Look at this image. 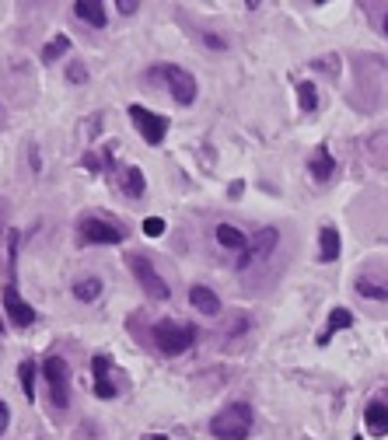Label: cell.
Instances as JSON below:
<instances>
[{
    "instance_id": "cell-1",
    "label": "cell",
    "mask_w": 388,
    "mask_h": 440,
    "mask_svg": "<svg viewBox=\"0 0 388 440\" xmlns=\"http://www.w3.org/2000/svg\"><path fill=\"white\" fill-rule=\"evenodd\" d=\"M210 434L220 440H245L252 434V406L249 402H231L210 420Z\"/></svg>"
},
{
    "instance_id": "cell-2",
    "label": "cell",
    "mask_w": 388,
    "mask_h": 440,
    "mask_svg": "<svg viewBox=\"0 0 388 440\" xmlns=\"http://www.w3.org/2000/svg\"><path fill=\"white\" fill-rule=\"evenodd\" d=\"M151 339H154L158 353H165V356H179V353H186L189 346H193L196 329L193 325H179V322L165 318V322H154Z\"/></svg>"
},
{
    "instance_id": "cell-3",
    "label": "cell",
    "mask_w": 388,
    "mask_h": 440,
    "mask_svg": "<svg viewBox=\"0 0 388 440\" xmlns=\"http://www.w3.org/2000/svg\"><path fill=\"white\" fill-rule=\"evenodd\" d=\"M42 377H46V388H49V406L67 409L70 406V370H67V360L49 353L42 360Z\"/></svg>"
},
{
    "instance_id": "cell-4",
    "label": "cell",
    "mask_w": 388,
    "mask_h": 440,
    "mask_svg": "<svg viewBox=\"0 0 388 440\" xmlns=\"http://www.w3.org/2000/svg\"><path fill=\"white\" fill-rule=\"evenodd\" d=\"M130 272L137 276V283H140V290H144L147 297H154V301H168V297H172L165 276L154 269V263H151L147 256H130Z\"/></svg>"
},
{
    "instance_id": "cell-5",
    "label": "cell",
    "mask_w": 388,
    "mask_h": 440,
    "mask_svg": "<svg viewBox=\"0 0 388 440\" xmlns=\"http://www.w3.org/2000/svg\"><path fill=\"white\" fill-rule=\"evenodd\" d=\"M277 241H280V231H277V227H263L259 234H252V238H249V245L242 249V259H238V269H252V265L266 263V259L273 256Z\"/></svg>"
},
{
    "instance_id": "cell-6",
    "label": "cell",
    "mask_w": 388,
    "mask_h": 440,
    "mask_svg": "<svg viewBox=\"0 0 388 440\" xmlns=\"http://www.w3.org/2000/svg\"><path fill=\"white\" fill-rule=\"evenodd\" d=\"M158 77L165 81V88L172 91V98H175L179 105H193L196 101V81L189 70H182V67H175V63H165V67H158Z\"/></svg>"
},
{
    "instance_id": "cell-7",
    "label": "cell",
    "mask_w": 388,
    "mask_h": 440,
    "mask_svg": "<svg viewBox=\"0 0 388 440\" xmlns=\"http://www.w3.org/2000/svg\"><path fill=\"white\" fill-rule=\"evenodd\" d=\"M77 234L88 245H119L123 241V227L108 224L105 217H81L77 220Z\"/></svg>"
},
{
    "instance_id": "cell-8",
    "label": "cell",
    "mask_w": 388,
    "mask_h": 440,
    "mask_svg": "<svg viewBox=\"0 0 388 440\" xmlns=\"http://www.w3.org/2000/svg\"><path fill=\"white\" fill-rule=\"evenodd\" d=\"M130 119L137 122L140 137H144L151 147H158V144L165 140V130H168V119H165V115H158V112H151V108H144V105H130Z\"/></svg>"
},
{
    "instance_id": "cell-9",
    "label": "cell",
    "mask_w": 388,
    "mask_h": 440,
    "mask_svg": "<svg viewBox=\"0 0 388 440\" xmlns=\"http://www.w3.org/2000/svg\"><path fill=\"white\" fill-rule=\"evenodd\" d=\"M4 311H7V318H11L14 325H21V329H28V325L35 322V308H32L14 287H4Z\"/></svg>"
},
{
    "instance_id": "cell-10",
    "label": "cell",
    "mask_w": 388,
    "mask_h": 440,
    "mask_svg": "<svg viewBox=\"0 0 388 440\" xmlns=\"http://www.w3.org/2000/svg\"><path fill=\"white\" fill-rule=\"evenodd\" d=\"M189 304H193L199 315H220V297L210 290V287H203V283H193L189 287Z\"/></svg>"
},
{
    "instance_id": "cell-11",
    "label": "cell",
    "mask_w": 388,
    "mask_h": 440,
    "mask_svg": "<svg viewBox=\"0 0 388 440\" xmlns=\"http://www.w3.org/2000/svg\"><path fill=\"white\" fill-rule=\"evenodd\" d=\"M92 367H95V395L98 398H115L119 388H115V381L108 377V360H105V356H95Z\"/></svg>"
},
{
    "instance_id": "cell-12",
    "label": "cell",
    "mask_w": 388,
    "mask_h": 440,
    "mask_svg": "<svg viewBox=\"0 0 388 440\" xmlns=\"http://www.w3.org/2000/svg\"><path fill=\"white\" fill-rule=\"evenodd\" d=\"M364 423H368V430H371V434L388 437V406H385V402H371V406L364 409Z\"/></svg>"
},
{
    "instance_id": "cell-13",
    "label": "cell",
    "mask_w": 388,
    "mask_h": 440,
    "mask_svg": "<svg viewBox=\"0 0 388 440\" xmlns=\"http://www.w3.org/2000/svg\"><path fill=\"white\" fill-rule=\"evenodd\" d=\"M357 294L368 297V301H388V283L371 276V272H364V276H357Z\"/></svg>"
},
{
    "instance_id": "cell-14",
    "label": "cell",
    "mask_w": 388,
    "mask_h": 440,
    "mask_svg": "<svg viewBox=\"0 0 388 440\" xmlns=\"http://www.w3.org/2000/svg\"><path fill=\"white\" fill-rule=\"evenodd\" d=\"M74 14H77L81 21H88L92 28H101V25H105V4H98V0H77V4H74Z\"/></svg>"
},
{
    "instance_id": "cell-15",
    "label": "cell",
    "mask_w": 388,
    "mask_h": 440,
    "mask_svg": "<svg viewBox=\"0 0 388 440\" xmlns=\"http://www.w3.org/2000/svg\"><path fill=\"white\" fill-rule=\"evenodd\" d=\"M318 259L322 263H336L339 259V234H336V227H322L318 231Z\"/></svg>"
},
{
    "instance_id": "cell-16",
    "label": "cell",
    "mask_w": 388,
    "mask_h": 440,
    "mask_svg": "<svg viewBox=\"0 0 388 440\" xmlns=\"http://www.w3.org/2000/svg\"><path fill=\"white\" fill-rule=\"evenodd\" d=\"M213 238H217L220 249H245V245H249V234H242V231L231 227V224H217Z\"/></svg>"
},
{
    "instance_id": "cell-17",
    "label": "cell",
    "mask_w": 388,
    "mask_h": 440,
    "mask_svg": "<svg viewBox=\"0 0 388 440\" xmlns=\"http://www.w3.org/2000/svg\"><path fill=\"white\" fill-rule=\"evenodd\" d=\"M332 168H336L332 154H329L325 147H318L315 158H311V175H315V182H329V178H332Z\"/></svg>"
},
{
    "instance_id": "cell-18",
    "label": "cell",
    "mask_w": 388,
    "mask_h": 440,
    "mask_svg": "<svg viewBox=\"0 0 388 440\" xmlns=\"http://www.w3.org/2000/svg\"><path fill=\"white\" fill-rule=\"evenodd\" d=\"M353 325V315L346 311V308H336V311H329V329L318 336V343H325L332 332H343V329H350Z\"/></svg>"
},
{
    "instance_id": "cell-19",
    "label": "cell",
    "mask_w": 388,
    "mask_h": 440,
    "mask_svg": "<svg viewBox=\"0 0 388 440\" xmlns=\"http://www.w3.org/2000/svg\"><path fill=\"white\" fill-rule=\"evenodd\" d=\"M35 360H21V367H18V381H21V391H25V398L28 402H35Z\"/></svg>"
},
{
    "instance_id": "cell-20",
    "label": "cell",
    "mask_w": 388,
    "mask_h": 440,
    "mask_svg": "<svg viewBox=\"0 0 388 440\" xmlns=\"http://www.w3.org/2000/svg\"><path fill=\"white\" fill-rule=\"evenodd\" d=\"M98 294H101V279H95V276L77 279V287H74V297H77V301H85V304L98 301Z\"/></svg>"
},
{
    "instance_id": "cell-21",
    "label": "cell",
    "mask_w": 388,
    "mask_h": 440,
    "mask_svg": "<svg viewBox=\"0 0 388 440\" xmlns=\"http://www.w3.org/2000/svg\"><path fill=\"white\" fill-rule=\"evenodd\" d=\"M123 182H126V185H123V189H126V196H137V199H140V196H144V189H147V185H144V172H140V168H126V172H123Z\"/></svg>"
},
{
    "instance_id": "cell-22",
    "label": "cell",
    "mask_w": 388,
    "mask_h": 440,
    "mask_svg": "<svg viewBox=\"0 0 388 440\" xmlns=\"http://www.w3.org/2000/svg\"><path fill=\"white\" fill-rule=\"evenodd\" d=\"M67 49H70V39H67V35H56L53 42H46V49H42V63H53V60H60Z\"/></svg>"
},
{
    "instance_id": "cell-23",
    "label": "cell",
    "mask_w": 388,
    "mask_h": 440,
    "mask_svg": "<svg viewBox=\"0 0 388 440\" xmlns=\"http://www.w3.org/2000/svg\"><path fill=\"white\" fill-rule=\"evenodd\" d=\"M297 101H301L304 112H315V105H318V91H315L311 81H301V84H297Z\"/></svg>"
},
{
    "instance_id": "cell-24",
    "label": "cell",
    "mask_w": 388,
    "mask_h": 440,
    "mask_svg": "<svg viewBox=\"0 0 388 440\" xmlns=\"http://www.w3.org/2000/svg\"><path fill=\"white\" fill-rule=\"evenodd\" d=\"M67 81H70V84H85V81H88L85 67H81V63H70V67H67Z\"/></svg>"
},
{
    "instance_id": "cell-25",
    "label": "cell",
    "mask_w": 388,
    "mask_h": 440,
    "mask_svg": "<svg viewBox=\"0 0 388 440\" xmlns=\"http://www.w3.org/2000/svg\"><path fill=\"white\" fill-rule=\"evenodd\" d=\"M161 231H165V220H161V217H147V220H144V234L158 238Z\"/></svg>"
},
{
    "instance_id": "cell-26",
    "label": "cell",
    "mask_w": 388,
    "mask_h": 440,
    "mask_svg": "<svg viewBox=\"0 0 388 440\" xmlns=\"http://www.w3.org/2000/svg\"><path fill=\"white\" fill-rule=\"evenodd\" d=\"M7 423H11V409H7V402H0V434L7 430Z\"/></svg>"
},
{
    "instance_id": "cell-27",
    "label": "cell",
    "mask_w": 388,
    "mask_h": 440,
    "mask_svg": "<svg viewBox=\"0 0 388 440\" xmlns=\"http://www.w3.org/2000/svg\"><path fill=\"white\" fill-rule=\"evenodd\" d=\"M115 7H119V11H123V14H133V11H137V7H140V4H133V0H119V4H115Z\"/></svg>"
},
{
    "instance_id": "cell-28",
    "label": "cell",
    "mask_w": 388,
    "mask_h": 440,
    "mask_svg": "<svg viewBox=\"0 0 388 440\" xmlns=\"http://www.w3.org/2000/svg\"><path fill=\"white\" fill-rule=\"evenodd\" d=\"M382 28H385V35H388V11H385V18H382Z\"/></svg>"
},
{
    "instance_id": "cell-29",
    "label": "cell",
    "mask_w": 388,
    "mask_h": 440,
    "mask_svg": "<svg viewBox=\"0 0 388 440\" xmlns=\"http://www.w3.org/2000/svg\"><path fill=\"white\" fill-rule=\"evenodd\" d=\"M147 440H168L165 434H154V437H147Z\"/></svg>"
},
{
    "instance_id": "cell-30",
    "label": "cell",
    "mask_w": 388,
    "mask_h": 440,
    "mask_svg": "<svg viewBox=\"0 0 388 440\" xmlns=\"http://www.w3.org/2000/svg\"><path fill=\"white\" fill-rule=\"evenodd\" d=\"M0 339H4V325H0Z\"/></svg>"
},
{
    "instance_id": "cell-31",
    "label": "cell",
    "mask_w": 388,
    "mask_h": 440,
    "mask_svg": "<svg viewBox=\"0 0 388 440\" xmlns=\"http://www.w3.org/2000/svg\"><path fill=\"white\" fill-rule=\"evenodd\" d=\"M353 440H361V437H353Z\"/></svg>"
}]
</instances>
